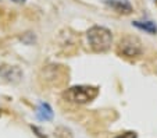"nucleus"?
<instances>
[{"label": "nucleus", "mask_w": 157, "mask_h": 138, "mask_svg": "<svg viewBox=\"0 0 157 138\" xmlns=\"http://www.w3.org/2000/svg\"><path fill=\"white\" fill-rule=\"evenodd\" d=\"M89 45L95 52H106L111 46L113 36L107 28L104 27H93L88 32Z\"/></svg>", "instance_id": "obj_1"}, {"label": "nucleus", "mask_w": 157, "mask_h": 138, "mask_svg": "<svg viewBox=\"0 0 157 138\" xmlns=\"http://www.w3.org/2000/svg\"><path fill=\"white\" fill-rule=\"evenodd\" d=\"M99 89L90 85H78L72 87L64 92V98L72 103H88L98 96Z\"/></svg>", "instance_id": "obj_2"}, {"label": "nucleus", "mask_w": 157, "mask_h": 138, "mask_svg": "<svg viewBox=\"0 0 157 138\" xmlns=\"http://www.w3.org/2000/svg\"><path fill=\"white\" fill-rule=\"evenodd\" d=\"M118 50H120V53H122L124 56H128V57L138 56V54H140V52H142L140 41L136 36L128 35L120 41Z\"/></svg>", "instance_id": "obj_3"}, {"label": "nucleus", "mask_w": 157, "mask_h": 138, "mask_svg": "<svg viewBox=\"0 0 157 138\" xmlns=\"http://www.w3.org/2000/svg\"><path fill=\"white\" fill-rule=\"evenodd\" d=\"M0 75L3 78H6L7 81L17 82L21 78V71L17 67H10V66H3L0 67Z\"/></svg>", "instance_id": "obj_4"}, {"label": "nucleus", "mask_w": 157, "mask_h": 138, "mask_svg": "<svg viewBox=\"0 0 157 138\" xmlns=\"http://www.w3.org/2000/svg\"><path fill=\"white\" fill-rule=\"evenodd\" d=\"M109 6H111L118 13H124V14H129L131 11H132V7H131V4L128 3V2H125V0H111V2H109L107 0L106 2Z\"/></svg>", "instance_id": "obj_5"}, {"label": "nucleus", "mask_w": 157, "mask_h": 138, "mask_svg": "<svg viewBox=\"0 0 157 138\" xmlns=\"http://www.w3.org/2000/svg\"><path fill=\"white\" fill-rule=\"evenodd\" d=\"M38 117L40 120H52L53 119V112L48 103H40L38 108Z\"/></svg>", "instance_id": "obj_6"}, {"label": "nucleus", "mask_w": 157, "mask_h": 138, "mask_svg": "<svg viewBox=\"0 0 157 138\" xmlns=\"http://www.w3.org/2000/svg\"><path fill=\"white\" fill-rule=\"evenodd\" d=\"M133 25L142 31H146L149 34H156L157 32V25L151 21H135Z\"/></svg>", "instance_id": "obj_7"}, {"label": "nucleus", "mask_w": 157, "mask_h": 138, "mask_svg": "<svg viewBox=\"0 0 157 138\" xmlns=\"http://www.w3.org/2000/svg\"><path fill=\"white\" fill-rule=\"evenodd\" d=\"M116 138H136V132L128 131V132H124V134L118 135V137H116Z\"/></svg>", "instance_id": "obj_8"}, {"label": "nucleus", "mask_w": 157, "mask_h": 138, "mask_svg": "<svg viewBox=\"0 0 157 138\" xmlns=\"http://www.w3.org/2000/svg\"><path fill=\"white\" fill-rule=\"evenodd\" d=\"M13 2H15V3H24L25 0H13Z\"/></svg>", "instance_id": "obj_9"}]
</instances>
